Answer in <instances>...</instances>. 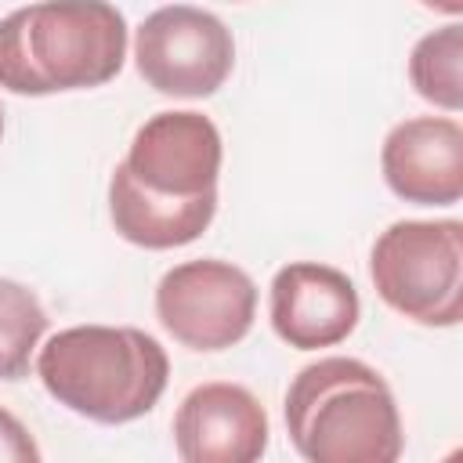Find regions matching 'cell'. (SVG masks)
<instances>
[{
    "instance_id": "6da1fadb",
    "label": "cell",
    "mask_w": 463,
    "mask_h": 463,
    "mask_svg": "<svg viewBox=\"0 0 463 463\" xmlns=\"http://www.w3.org/2000/svg\"><path fill=\"white\" fill-rule=\"evenodd\" d=\"M286 430L304 463H402L394 391L362 358H318L286 387Z\"/></svg>"
},
{
    "instance_id": "7a4b0ae2",
    "label": "cell",
    "mask_w": 463,
    "mask_h": 463,
    "mask_svg": "<svg viewBox=\"0 0 463 463\" xmlns=\"http://www.w3.org/2000/svg\"><path fill=\"white\" fill-rule=\"evenodd\" d=\"M36 376L69 412L116 427L156 409L170 358L137 326H69L36 351Z\"/></svg>"
},
{
    "instance_id": "3957f363",
    "label": "cell",
    "mask_w": 463,
    "mask_h": 463,
    "mask_svg": "<svg viewBox=\"0 0 463 463\" xmlns=\"http://www.w3.org/2000/svg\"><path fill=\"white\" fill-rule=\"evenodd\" d=\"M127 18L101 0L29 4L0 18V87L11 94L90 90L123 69Z\"/></svg>"
},
{
    "instance_id": "277c9868",
    "label": "cell",
    "mask_w": 463,
    "mask_h": 463,
    "mask_svg": "<svg viewBox=\"0 0 463 463\" xmlns=\"http://www.w3.org/2000/svg\"><path fill=\"white\" fill-rule=\"evenodd\" d=\"M369 279L380 300L434 329L463 318V224L441 221H394L380 232L369 253Z\"/></svg>"
},
{
    "instance_id": "5b68a950",
    "label": "cell",
    "mask_w": 463,
    "mask_h": 463,
    "mask_svg": "<svg viewBox=\"0 0 463 463\" xmlns=\"http://www.w3.org/2000/svg\"><path fill=\"white\" fill-rule=\"evenodd\" d=\"M137 76L166 98H210L235 69L232 29L203 7H156L134 33Z\"/></svg>"
},
{
    "instance_id": "8992f818",
    "label": "cell",
    "mask_w": 463,
    "mask_h": 463,
    "mask_svg": "<svg viewBox=\"0 0 463 463\" xmlns=\"http://www.w3.org/2000/svg\"><path fill=\"white\" fill-rule=\"evenodd\" d=\"M159 326L188 351L235 347L257 318V282L232 260L174 264L156 286Z\"/></svg>"
},
{
    "instance_id": "52a82bcc",
    "label": "cell",
    "mask_w": 463,
    "mask_h": 463,
    "mask_svg": "<svg viewBox=\"0 0 463 463\" xmlns=\"http://www.w3.org/2000/svg\"><path fill=\"white\" fill-rule=\"evenodd\" d=\"M224 163L221 130L210 116L192 109L156 112L145 119L130 141L123 170L145 192L174 203H192L217 195V177Z\"/></svg>"
},
{
    "instance_id": "ba28073f",
    "label": "cell",
    "mask_w": 463,
    "mask_h": 463,
    "mask_svg": "<svg viewBox=\"0 0 463 463\" xmlns=\"http://www.w3.org/2000/svg\"><path fill=\"white\" fill-rule=\"evenodd\" d=\"M271 329L297 351H318L344 344L362 315L354 282L318 260H293L275 271L268 289Z\"/></svg>"
},
{
    "instance_id": "9c48e42d",
    "label": "cell",
    "mask_w": 463,
    "mask_h": 463,
    "mask_svg": "<svg viewBox=\"0 0 463 463\" xmlns=\"http://www.w3.org/2000/svg\"><path fill=\"white\" fill-rule=\"evenodd\" d=\"M268 434L260 398L228 380L192 387L174 412V445L181 463H260Z\"/></svg>"
},
{
    "instance_id": "30bf717a",
    "label": "cell",
    "mask_w": 463,
    "mask_h": 463,
    "mask_svg": "<svg viewBox=\"0 0 463 463\" xmlns=\"http://www.w3.org/2000/svg\"><path fill=\"white\" fill-rule=\"evenodd\" d=\"M387 188L412 206L463 199V127L452 116H412L387 130L380 148Z\"/></svg>"
},
{
    "instance_id": "8fae6325",
    "label": "cell",
    "mask_w": 463,
    "mask_h": 463,
    "mask_svg": "<svg viewBox=\"0 0 463 463\" xmlns=\"http://www.w3.org/2000/svg\"><path fill=\"white\" fill-rule=\"evenodd\" d=\"M217 213V195H203L192 203H174L145 192L134 177L116 163L109 177V217L119 239L141 250H174L195 242Z\"/></svg>"
},
{
    "instance_id": "7c38bea8",
    "label": "cell",
    "mask_w": 463,
    "mask_h": 463,
    "mask_svg": "<svg viewBox=\"0 0 463 463\" xmlns=\"http://www.w3.org/2000/svg\"><path fill=\"white\" fill-rule=\"evenodd\" d=\"M459 69H463V29L456 22L420 36L409 54L412 90L445 112L463 109V72Z\"/></svg>"
},
{
    "instance_id": "4fadbf2b",
    "label": "cell",
    "mask_w": 463,
    "mask_h": 463,
    "mask_svg": "<svg viewBox=\"0 0 463 463\" xmlns=\"http://www.w3.org/2000/svg\"><path fill=\"white\" fill-rule=\"evenodd\" d=\"M47 333L40 297L14 279L0 275V380H22Z\"/></svg>"
},
{
    "instance_id": "5bb4252c",
    "label": "cell",
    "mask_w": 463,
    "mask_h": 463,
    "mask_svg": "<svg viewBox=\"0 0 463 463\" xmlns=\"http://www.w3.org/2000/svg\"><path fill=\"white\" fill-rule=\"evenodd\" d=\"M0 463H43L33 430L0 405Z\"/></svg>"
},
{
    "instance_id": "9a60e30c",
    "label": "cell",
    "mask_w": 463,
    "mask_h": 463,
    "mask_svg": "<svg viewBox=\"0 0 463 463\" xmlns=\"http://www.w3.org/2000/svg\"><path fill=\"white\" fill-rule=\"evenodd\" d=\"M445 463H463V452H459V449H452V452L445 456Z\"/></svg>"
},
{
    "instance_id": "2e32d148",
    "label": "cell",
    "mask_w": 463,
    "mask_h": 463,
    "mask_svg": "<svg viewBox=\"0 0 463 463\" xmlns=\"http://www.w3.org/2000/svg\"><path fill=\"white\" fill-rule=\"evenodd\" d=\"M0 137H4V105H0Z\"/></svg>"
}]
</instances>
